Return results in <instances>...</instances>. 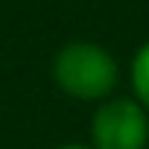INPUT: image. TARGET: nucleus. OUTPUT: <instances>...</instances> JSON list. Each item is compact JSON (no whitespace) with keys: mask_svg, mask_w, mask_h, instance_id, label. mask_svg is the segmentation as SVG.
I'll return each mask as SVG.
<instances>
[{"mask_svg":"<svg viewBox=\"0 0 149 149\" xmlns=\"http://www.w3.org/2000/svg\"><path fill=\"white\" fill-rule=\"evenodd\" d=\"M56 88L76 102H102L120 85V64L114 53L97 41H67L50 64Z\"/></svg>","mask_w":149,"mask_h":149,"instance_id":"1","label":"nucleus"},{"mask_svg":"<svg viewBox=\"0 0 149 149\" xmlns=\"http://www.w3.org/2000/svg\"><path fill=\"white\" fill-rule=\"evenodd\" d=\"M56 149H94L91 143H61V146H56Z\"/></svg>","mask_w":149,"mask_h":149,"instance_id":"4","label":"nucleus"},{"mask_svg":"<svg viewBox=\"0 0 149 149\" xmlns=\"http://www.w3.org/2000/svg\"><path fill=\"white\" fill-rule=\"evenodd\" d=\"M94 149H146L149 146V111L134 97H108L97 102L91 114Z\"/></svg>","mask_w":149,"mask_h":149,"instance_id":"2","label":"nucleus"},{"mask_svg":"<svg viewBox=\"0 0 149 149\" xmlns=\"http://www.w3.org/2000/svg\"><path fill=\"white\" fill-rule=\"evenodd\" d=\"M129 85H132V97L149 111V41L137 47V53L132 56L129 64Z\"/></svg>","mask_w":149,"mask_h":149,"instance_id":"3","label":"nucleus"}]
</instances>
